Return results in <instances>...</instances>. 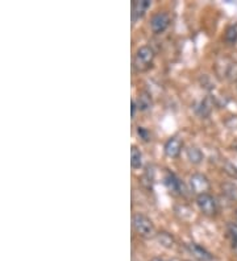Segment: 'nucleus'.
<instances>
[{
  "mask_svg": "<svg viewBox=\"0 0 237 261\" xmlns=\"http://www.w3.org/2000/svg\"><path fill=\"white\" fill-rule=\"evenodd\" d=\"M154 60V51L150 46H141L137 49L135 58H133V67L137 71H144L150 67Z\"/></svg>",
  "mask_w": 237,
  "mask_h": 261,
  "instance_id": "1",
  "label": "nucleus"
},
{
  "mask_svg": "<svg viewBox=\"0 0 237 261\" xmlns=\"http://www.w3.org/2000/svg\"><path fill=\"white\" fill-rule=\"evenodd\" d=\"M132 226L133 229L139 233L140 236L149 238L154 233V226H153L152 220L148 217L142 215V214H135L132 218Z\"/></svg>",
  "mask_w": 237,
  "mask_h": 261,
  "instance_id": "2",
  "label": "nucleus"
},
{
  "mask_svg": "<svg viewBox=\"0 0 237 261\" xmlns=\"http://www.w3.org/2000/svg\"><path fill=\"white\" fill-rule=\"evenodd\" d=\"M196 204L199 207V210L202 211L204 215H214L218 211V203L216 199L208 193L200 194L196 197Z\"/></svg>",
  "mask_w": 237,
  "mask_h": 261,
  "instance_id": "3",
  "label": "nucleus"
},
{
  "mask_svg": "<svg viewBox=\"0 0 237 261\" xmlns=\"http://www.w3.org/2000/svg\"><path fill=\"white\" fill-rule=\"evenodd\" d=\"M170 25V16L168 12H158L150 19V29L155 35H161Z\"/></svg>",
  "mask_w": 237,
  "mask_h": 261,
  "instance_id": "4",
  "label": "nucleus"
},
{
  "mask_svg": "<svg viewBox=\"0 0 237 261\" xmlns=\"http://www.w3.org/2000/svg\"><path fill=\"white\" fill-rule=\"evenodd\" d=\"M182 148H183V141L180 140L178 136H171L165 143L164 152L170 159H177L182 152Z\"/></svg>",
  "mask_w": 237,
  "mask_h": 261,
  "instance_id": "5",
  "label": "nucleus"
},
{
  "mask_svg": "<svg viewBox=\"0 0 237 261\" xmlns=\"http://www.w3.org/2000/svg\"><path fill=\"white\" fill-rule=\"evenodd\" d=\"M190 189L198 195L204 194L209 189V182L203 174H194L190 177Z\"/></svg>",
  "mask_w": 237,
  "mask_h": 261,
  "instance_id": "6",
  "label": "nucleus"
},
{
  "mask_svg": "<svg viewBox=\"0 0 237 261\" xmlns=\"http://www.w3.org/2000/svg\"><path fill=\"white\" fill-rule=\"evenodd\" d=\"M164 184L169 190L175 193V194H182L183 193V185H182V182L179 181V178L174 173H166L164 178Z\"/></svg>",
  "mask_w": 237,
  "mask_h": 261,
  "instance_id": "7",
  "label": "nucleus"
},
{
  "mask_svg": "<svg viewBox=\"0 0 237 261\" xmlns=\"http://www.w3.org/2000/svg\"><path fill=\"white\" fill-rule=\"evenodd\" d=\"M150 6H152V2H149V0H136V2H133L132 4L133 21L141 19V17L146 13V11L150 8Z\"/></svg>",
  "mask_w": 237,
  "mask_h": 261,
  "instance_id": "8",
  "label": "nucleus"
},
{
  "mask_svg": "<svg viewBox=\"0 0 237 261\" xmlns=\"http://www.w3.org/2000/svg\"><path fill=\"white\" fill-rule=\"evenodd\" d=\"M187 249L190 251V253H193L194 257H196L200 261H211L212 255L205 248H203L202 245L195 244V243H191V244H187Z\"/></svg>",
  "mask_w": 237,
  "mask_h": 261,
  "instance_id": "9",
  "label": "nucleus"
},
{
  "mask_svg": "<svg viewBox=\"0 0 237 261\" xmlns=\"http://www.w3.org/2000/svg\"><path fill=\"white\" fill-rule=\"evenodd\" d=\"M186 154L190 163L194 164V165H198V164H200L203 161L202 150L198 147H195V145H191V147L187 148Z\"/></svg>",
  "mask_w": 237,
  "mask_h": 261,
  "instance_id": "10",
  "label": "nucleus"
},
{
  "mask_svg": "<svg viewBox=\"0 0 237 261\" xmlns=\"http://www.w3.org/2000/svg\"><path fill=\"white\" fill-rule=\"evenodd\" d=\"M130 165L133 169H140L142 166V153L135 145L130 149Z\"/></svg>",
  "mask_w": 237,
  "mask_h": 261,
  "instance_id": "11",
  "label": "nucleus"
},
{
  "mask_svg": "<svg viewBox=\"0 0 237 261\" xmlns=\"http://www.w3.org/2000/svg\"><path fill=\"white\" fill-rule=\"evenodd\" d=\"M136 105L139 110H141V111H146V110H149L150 107H152V98L145 93L141 94V95H139Z\"/></svg>",
  "mask_w": 237,
  "mask_h": 261,
  "instance_id": "12",
  "label": "nucleus"
},
{
  "mask_svg": "<svg viewBox=\"0 0 237 261\" xmlns=\"http://www.w3.org/2000/svg\"><path fill=\"white\" fill-rule=\"evenodd\" d=\"M224 40L225 42H228L229 45L236 44L237 42V27L236 25L228 27L227 31H225Z\"/></svg>",
  "mask_w": 237,
  "mask_h": 261,
  "instance_id": "13",
  "label": "nucleus"
},
{
  "mask_svg": "<svg viewBox=\"0 0 237 261\" xmlns=\"http://www.w3.org/2000/svg\"><path fill=\"white\" fill-rule=\"evenodd\" d=\"M157 240L158 243L162 245V247H166V248H171L174 244V239L171 238L169 233L166 232H161L157 235Z\"/></svg>",
  "mask_w": 237,
  "mask_h": 261,
  "instance_id": "14",
  "label": "nucleus"
},
{
  "mask_svg": "<svg viewBox=\"0 0 237 261\" xmlns=\"http://www.w3.org/2000/svg\"><path fill=\"white\" fill-rule=\"evenodd\" d=\"M223 193L232 201H237V186L233 185V184L223 185Z\"/></svg>",
  "mask_w": 237,
  "mask_h": 261,
  "instance_id": "15",
  "label": "nucleus"
},
{
  "mask_svg": "<svg viewBox=\"0 0 237 261\" xmlns=\"http://www.w3.org/2000/svg\"><path fill=\"white\" fill-rule=\"evenodd\" d=\"M209 112H211V102H209V99H204V100L200 103L199 109H198V114L204 118V116L209 115Z\"/></svg>",
  "mask_w": 237,
  "mask_h": 261,
  "instance_id": "16",
  "label": "nucleus"
},
{
  "mask_svg": "<svg viewBox=\"0 0 237 261\" xmlns=\"http://www.w3.org/2000/svg\"><path fill=\"white\" fill-rule=\"evenodd\" d=\"M228 233L231 236L232 242H233L234 247L237 249V223H229L228 224Z\"/></svg>",
  "mask_w": 237,
  "mask_h": 261,
  "instance_id": "17",
  "label": "nucleus"
},
{
  "mask_svg": "<svg viewBox=\"0 0 237 261\" xmlns=\"http://www.w3.org/2000/svg\"><path fill=\"white\" fill-rule=\"evenodd\" d=\"M137 135L144 141H150V132L144 127H137Z\"/></svg>",
  "mask_w": 237,
  "mask_h": 261,
  "instance_id": "18",
  "label": "nucleus"
},
{
  "mask_svg": "<svg viewBox=\"0 0 237 261\" xmlns=\"http://www.w3.org/2000/svg\"><path fill=\"white\" fill-rule=\"evenodd\" d=\"M136 109H137L136 100H132V107H130V110H132V118H135V114H136Z\"/></svg>",
  "mask_w": 237,
  "mask_h": 261,
  "instance_id": "19",
  "label": "nucleus"
},
{
  "mask_svg": "<svg viewBox=\"0 0 237 261\" xmlns=\"http://www.w3.org/2000/svg\"><path fill=\"white\" fill-rule=\"evenodd\" d=\"M150 261H168V260H165V258L162 257H153Z\"/></svg>",
  "mask_w": 237,
  "mask_h": 261,
  "instance_id": "20",
  "label": "nucleus"
},
{
  "mask_svg": "<svg viewBox=\"0 0 237 261\" xmlns=\"http://www.w3.org/2000/svg\"><path fill=\"white\" fill-rule=\"evenodd\" d=\"M236 217H237V211H236Z\"/></svg>",
  "mask_w": 237,
  "mask_h": 261,
  "instance_id": "21",
  "label": "nucleus"
}]
</instances>
